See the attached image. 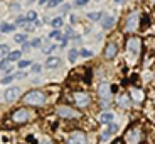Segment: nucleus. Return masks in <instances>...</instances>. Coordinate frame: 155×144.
I'll use <instances>...</instances> for the list:
<instances>
[{"mask_svg": "<svg viewBox=\"0 0 155 144\" xmlns=\"http://www.w3.org/2000/svg\"><path fill=\"white\" fill-rule=\"evenodd\" d=\"M88 2H89V0H76V2H74V5H78V7H83V5H86Z\"/></svg>", "mask_w": 155, "mask_h": 144, "instance_id": "nucleus-36", "label": "nucleus"}, {"mask_svg": "<svg viewBox=\"0 0 155 144\" xmlns=\"http://www.w3.org/2000/svg\"><path fill=\"white\" fill-rule=\"evenodd\" d=\"M25 39H27V36H25V34H15L14 41H15V43H19V44H24V43H25Z\"/></svg>", "mask_w": 155, "mask_h": 144, "instance_id": "nucleus-25", "label": "nucleus"}, {"mask_svg": "<svg viewBox=\"0 0 155 144\" xmlns=\"http://www.w3.org/2000/svg\"><path fill=\"white\" fill-rule=\"evenodd\" d=\"M98 121H100V124H110V122L113 121V114L111 112H103L100 114V117H98Z\"/></svg>", "mask_w": 155, "mask_h": 144, "instance_id": "nucleus-16", "label": "nucleus"}, {"mask_svg": "<svg viewBox=\"0 0 155 144\" xmlns=\"http://www.w3.org/2000/svg\"><path fill=\"white\" fill-rule=\"evenodd\" d=\"M142 46H143V41L137 36H132V37L127 39V43H125V47H127V53L132 58H137V56L142 53Z\"/></svg>", "mask_w": 155, "mask_h": 144, "instance_id": "nucleus-3", "label": "nucleus"}, {"mask_svg": "<svg viewBox=\"0 0 155 144\" xmlns=\"http://www.w3.org/2000/svg\"><path fill=\"white\" fill-rule=\"evenodd\" d=\"M115 4H116V5H123L125 0H115Z\"/></svg>", "mask_w": 155, "mask_h": 144, "instance_id": "nucleus-39", "label": "nucleus"}, {"mask_svg": "<svg viewBox=\"0 0 155 144\" xmlns=\"http://www.w3.org/2000/svg\"><path fill=\"white\" fill-rule=\"evenodd\" d=\"M116 54H118V44H116L115 41H110V43L106 44L105 51H103V56H105L106 59H113Z\"/></svg>", "mask_w": 155, "mask_h": 144, "instance_id": "nucleus-10", "label": "nucleus"}, {"mask_svg": "<svg viewBox=\"0 0 155 144\" xmlns=\"http://www.w3.org/2000/svg\"><path fill=\"white\" fill-rule=\"evenodd\" d=\"M12 142V137L5 132H0V144H10Z\"/></svg>", "mask_w": 155, "mask_h": 144, "instance_id": "nucleus-22", "label": "nucleus"}, {"mask_svg": "<svg viewBox=\"0 0 155 144\" xmlns=\"http://www.w3.org/2000/svg\"><path fill=\"white\" fill-rule=\"evenodd\" d=\"M0 31L4 32V34H8V32H14V31H15V26H12V24H4V26L0 27Z\"/></svg>", "mask_w": 155, "mask_h": 144, "instance_id": "nucleus-20", "label": "nucleus"}, {"mask_svg": "<svg viewBox=\"0 0 155 144\" xmlns=\"http://www.w3.org/2000/svg\"><path fill=\"white\" fill-rule=\"evenodd\" d=\"M32 2H34V0H27V4H32Z\"/></svg>", "mask_w": 155, "mask_h": 144, "instance_id": "nucleus-42", "label": "nucleus"}, {"mask_svg": "<svg viewBox=\"0 0 155 144\" xmlns=\"http://www.w3.org/2000/svg\"><path fill=\"white\" fill-rule=\"evenodd\" d=\"M110 137H111V134H110V131H108V129H105V131L101 132V141H108Z\"/></svg>", "mask_w": 155, "mask_h": 144, "instance_id": "nucleus-31", "label": "nucleus"}, {"mask_svg": "<svg viewBox=\"0 0 155 144\" xmlns=\"http://www.w3.org/2000/svg\"><path fill=\"white\" fill-rule=\"evenodd\" d=\"M39 46H41V39L39 37H35L31 41V47H39Z\"/></svg>", "mask_w": 155, "mask_h": 144, "instance_id": "nucleus-32", "label": "nucleus"}, {"mask_svg": "<svg viewBox=\"0 0 155 144\" xmlns=\"http://www.w3.org/2000/svg\"><path fill=\"white\" fill-rule=\"evenodd\" d=\"M20 56H22L20 51H10V53H8V59H10V61H19Z\"/></svg>", "mask_w": 155, "mask_h": 144, "instance_id": "nucleus-18", "label": "nucleus"}, {"mask_svg": "<svg viewBox=\"0 0 155 144\" xmlns=\"http://www.w3.org/2000/svg\"><path fill=\"white\" fill-rule=\"evenodd\" d=\"M116 105L120 109H128L130 107V95L128 93H121L116 97Z\"/></svg>", "mask_w": 155, "mask_h": 144, "instance_id": "nucleus-13", "label": "nucleus"}, {"mask_svg": "<svg viewBox=\"0 0 155 144\" xmlns=\"http://www.w3.org/2000/svg\"><path fill=\"white\" fill-rule=\"evenodd\" d=\"M41 71H42V66H41V65H34V66H32V73H41Z\"/></svg>", "mask_w": 155, "mask_h": 144, "instance_id": "nucleus-34", "label": "nucleus"}, {"mask_svg": "<svg viewBox=\"0 0 155 144\" xmlns=\"http://www.w3.org/2000/svg\"><path fill=\"white\" fill-rule=\"evenodd\" d=\"M113 92H115V90H113V86L110 85V83H106V82L100 83V86H98V97H100L103 105H108L110 102H111Z\"/></svg>", "mask_w": 155, "mask_h": 144, "instance_id": "nucleus-5", "label": "nucleus"}, {"mask_svg": "<svg viewBox=\"0 0 155 144\" xmlns=\"http://www.w3.org/2000/svg\"><path fill=\"white\" fill-rule=\"evenodd\" d=\"M143 46L147 47L148 51H155V37H147L143 41Z\"/></svg>", "mask_w": 155, "mask_h": 144, "instance_id": "nucleus-17", "label": "nucleus"}, {"mask_svg": "<svg viewBox=\"0 0 155 144\" xmlns=\"http://www.w3.org/2000/svg\"><path fill=\"white\" fill-rule=\"evenodd\" d=\"M78 56H79V51L78 49H71L69 53H68V59H69L71 63H74L78 59Z\"/></svg>", "mask_w": 155, "mask_h": 144, "instance_id": "nucleus-19", "label": "nucleus"}, {"mask_svg": "<svg viewBox=\"0 0 155 144\" xmlns=\"http://www.w3.org/2000/svg\"><path fill=\"white\" fill-rule=\"evenodd\" d=\"M42 144H51V141H47V139H44V141H42Z\"/></svg>", "mask_w": 155, "mask_h": 144, "instance_id": "nucleus-41", "label": "nucleus"}, {"mask_svg": "<svg viewBox=\"0 0 155 144\" xmlns=\"http://www.w3.org/2000/svg\"><path fill=\"white\" fill-rule=\"evenodd\" d=\"M58 115L61 119H78L79 112L71 109V107H68V105H61V107H58Z\"/></svg>", "mask_w": 155, "mask_h": 144, "instance_id": "nucleus-8", "label": "nucleus"}, {"mask_svg": "<svg viewBox=\"0 0 155 144\" xmlns=\"http://www.w3.org/2000/svg\"><path fill=\"white\" fill-rule=\"evenodd\" d=\"M73 102H74V105H76L78 109H86V107L89 105L91 98H89L88 92H74L73 93Z\"/></svg>", "mask_w": 155, "mask_h": 144, "instance_id": "nucleus-6", "label": "nucleus"}, {"mask_svg": "<svg viewBox=\"0 0 155 144\" xmlns=\"http://www.w3.org/2000/svg\"><path fill=\"white\" fill-rule=\"evenodd\" d=\"M14 78H15L14 75H10V76H5V78H2V82H0V83H4V85H7V83H10L12 80H14Z\"/></svg>", "mask_w": 155, "mask_h": 144, "instance_id": "nucleus-33", "label": "nucleus"}, {"mask_svg": "<svg viewBox=\"0 0 155 144\" xmlns=\"http://www.w3.org/2000/svg\"><path fill=\"white\" fill-rule=\"evenodd\" d=\"M143 139H145V132H143V129H142V125H138V124L130 125L123 136L125 144H142Z\"/></svg>", "mask_w": 155, "mask_h": 144, "instance_id": "nucleus-1", "label": "nucleus"}, {"mask_svg": "<svg viewBox=\"0 0 155 144\" xmlns=\"http://www.w3.org/2000/svg\"><path fill=\"white\" fill-rule=\"evenodd\" d=\"M130 98L137 104H142L145 100V92L142 88H137V86H132L130 88Z\"/></svg>", "mask_w": 155, "mask_h": 144, "instance_id": "nucleus-11", "label": "nucleus"}, {"mask_svg": "<svg viewBox=\"0 0 155 144\" xmlns=\"http://www.w3.org/2000/svg\"><path fill=\"white\" fill-rule=\"evenodd\" d=\"M62 24H64V22H62V17H56V19L52 20V26H54L56 29L62 27Z\"/></svg>", "mask_w": 155, "mask_h": 144, "instance_id": "nucleus-26", "label": "nucleus"}, {"mask_svg": "<svg viewBox=\"0 0 155 144\" xmlns=\"http://www.w3.org/2000/svg\"><path fill=\"white\" fill-rule=\"evenodd\" d=\"M59 65H61V59L56 58V56H51V58L46 59V68H49V70H54V68H58Z\"/></svg>", "mask_w": 155, "mask_h": 144, "instance_id": "nucleus-15", "label": "nucleus"}, {"mask_svg": "<svg viewBox=\"0 0 155 144\" xmlns=\"http://www.w3.org/2000/svg\"><path fill=\"white\" fill-rule=\"evenodd\" d=\"M62 2H64V0H51L49 4H47V7H49V9H54V7H58L59 4H62Z\"/></svg>", "mask_w": 155, "mask_h": 144, "instance_id": "nucleus-29", "label": "nucleus"}, {"mask_svg": "<svg viewBox=\"0 0 155 144\" xmlns=\"http://www.w3.org/2000/svg\"><path fill=\"white\" fill-rule=\"evenodd\" d=\"M68 142L69 144H88V139H86V134L83 131H73L68 137Z\"/></svg>", "mask_w": 155, "mask_h": 144, "instance_id": "nucleus-9", "label": "nucleus"}, {"mask_svg": "<svg viewBox=\"0 0 155 144\" xmlns=\"http://www.w3.org/2000/svg\"><path fill=\"white\" fill-rule=\"evenodd\" d=\"M125 32H135L140 29V12L133 10L130 12L125 19Z\"/></svg>", "mask_w": 155, "mask_h": 144, "instance_id": "nucleus-4", "label": "nucleus"}, {"mask_svg": "<svg viewBox=\"0 0 155 144\" xmlns=\"http://www.w3.org/2000/svg\"><path fill=\"white\" fill-rule=\"evenodd\" d=\"M29 65H31V61H27V59H25V61H20L19 59V68H27Z\"/></svg>", "mask_w": 155, "mask_h": 144, "instance_id": "nucleus-35", "label": "nucleus"}, {"mask_svg": "<svg viewBox=\"0 0 155 144\" xmlns=\"http://www.w3.org/2000/svg\"><path fill=\"white\" fill-rule=\"evenodd\" d=\"M108 131H110V134H115L116 132V131H118V125H116L115 124V122H110V124H108Z\"/></svg>", "mask_w": 155, "mask_h": 144, "instance_id": "nucleus-28", "label": "nucleus"}, {"mask_svg": "<svg viewBox=\"0 0 155 144\" xmlns=\"http://www.w3.org/2000/svg\"><path fill=\"white\" fill-rule=\"evenodd\" d=\"M8 53H10V47H8L7 44H0V59L5 58Z\"/></svg>", "mask_w": 155, "mask_h": 144, "instance_id": "nucleus-21", "label": "nucleus"}, {"mask_svg": "<svg viewBox=\"0 0 155 144\" xmlns=\"http://www.w3.org/2000/svg\"><path fill=\"white\" fill-rule=\"evenodd\" d=\"M25 19H27L29 22H31V20H35V19H37V14H35L34 10H31V12H27V16H25Z\"/></svg>", "mask_w": 155, "mask_h": 144, "instance_id": "nucleus-30", "label": "nucleus"}, {"mask_svg": "<svg viewBox=\"0 0 155 144\" xmlns=\"http://www.w3.org/2000/svg\"><path fill=\"white\" fill-rule=\"evenodd\" d=\"M59 36H61V34H59V31H54V32H51V37H59Z\"/></svg>", "mask_w": 155, "mask_h": 144, "instance_id": "nucleus-37", "label": "nucleus"}, {"mask_svg": "<svg viewBox=\"0 0 155 144\" xmlns=\"http://www.w3.org/2000/svg\"><path fill=\"white\" fill-rule=\"evenodd\" d=\"M61 10H62V12H68V10H69V5H62Z\"/></svg>", "mask_w": 155, "mask_h": 144, "instance_id": "nucleus-40", "label": "nucleus"}, {"mask_svg": "<svg viewBox=\"0 0 155 144\" xmlns=\"http://www.w3.org/2000/svg\"><path fill=\"white\" fill-rule=\"evenodd\" d=\"M49 2H51V0H39V4H41V5H46V4H49Z\"/></svg>", "mask_w": 155, "mask_h": 144, "instance_id": "nucleus-38", "label": "nucleus"}, {"mask_svg": "<svg viewBox=\"0 0 155 144\" xmlns=\"http://www.w3.org/2000/svg\"><path fill=\"white\" fill-rule=\"evenodd\" d=\"M8 65H10V59H8V58H2V59H0V70L7 71L8 70Z\"/></svg>", "mask_w": 155, "mask_h": 144, "instance_id": "nucleus-23", "label": "nucleus"}, {"mask_svg": "<svg viewBox=\"0 0 155 144\" xmlns=\"http://www.w3.org/2000/svg\"><path fill=\"white\" fill-rule=\"evenodd\" d=\"M101 17H103L101 12H89L88 14V19H91V20H101Z\"/></svg>", "mask_w": 155, "mask_h": 144, "instance_id": "nucleus-24", "label": "nucleus"}, {"mask_svg": "<svg viewBox=\"0 0 155 144\" xmlns=\"http://www.w3.org/2000/svg\"><path fill=\"white\" fill-rule=\"evenodd\" d=\"M79 56H81V58H91L93 53H91L89 49H81V51H79Z\"/></svg>", "mask_w": 155, "mask_h": 144, "instance_id": "nucleus-27", "label": "nucleus"}, {"mask_svg": "<svg viewBox=\"0 0 155 144\" xmlns=\"http://www.w3.org/2000/svg\"><path fill=\"white\" fill-rule=\"evenodd\" d=\"M4 95H5V100H7V102H14V100L19 98L20 90L17 88V86H10V88H7V92H5Z\"/></svg>", "mask_w": 155, "mask_h": 144, "instance_id": "nucleus-12", "label": "nucleus"}, {"mask_svg": "<svg viewBox=\"0 0 155 144\" xmlns=\"http://www.w3.org/2000/svg\"><path fill=\"white\" fill-rule=\"evenodd\" d=\"M12 122H15V124H25V122L31 119V114H29L27 109H17L12 112Z\"/></svg>", "mask_w": 155, "mask_h": 144, "instance_id": "nucleus-7", "label": "nucleus"}, {"mask_svg": "<svg viewBox=\"0 0 155 144\" xmlns=\"http://www.w3.org/2000/svg\"><path fill=\"white\" fill-rule=\"evenodd\" d=\"M22 102L27 104V105H44L46 104V95L41 90H31L29 93L24 95Z\"/></svg>", "mask_w": 155, "mask_h": 144, "instance_id": "nucleus-2", "label": "nucleus"}, {"mask_svg": "<svg viewBox=\"0 0 155 144\" xmlns=\"http://www.w3.org/2000/svg\"><path fill=\"white\" fill-rule=\"evenodd\" d=\"M113 26H115V17H111V16H103L101 17V27L105 29V31H110Z\"/></svg>", "mask_w": 155, "mask_h": 144, "instance_id": "nucleus-14", "label": "nucleus"}]
</instances>
